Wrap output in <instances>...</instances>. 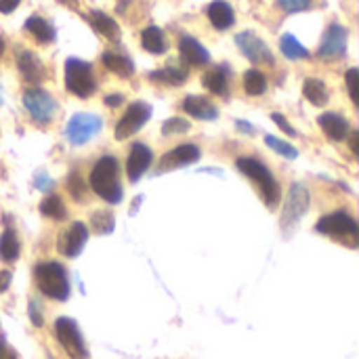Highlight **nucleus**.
Segmentation results:
<instances>
[{"mask_svg": "<svg viewBox=\"0 0 359 359\" xmlns=\"http://www.w3.org/2000/svg\"><path fill=\"white\" fill-rule=\"evenodd\" d=\"M90 189L107 204H118L122 200L120 187V164L114 156H103L90 170Z\"/></svg>", "mask_w": 359, "mask_h": 359, "instance_id": "nucleus-1", "label": "nucleus"}, {"mask_svg": "<svg viewBox=\"0 0 359 359\" xmlns=\"http://www.w3.org/2000/svg\"><path fill=\"white\" fill-rule=\"evenodd\" d=\"M191 128V122L183 120V118H170L164 122L162 126V135L170 137V135H181V133H187Z\"/></svg>", "mask_w": 359, "mask_h": 359, "instance_id": "nucleus-34", "label": "nucleus"}, {"mask_svg": "<svg viewBox=\"0 0 359 359\" xmlns=\"http://www.w3.org/2000/svg\"><path fill=\"white\" fill-rule=\"evenodd\" d=\"M40 212L48 219H55V221H61L65 219L67 210L63 206V200L59 196H46L42 202H40Z\"/></svg>", "mask_w": 359, "mask_h": 359, "instance_id": "nucleus-31", "label": "nucleus"}, {"mask_svg": "<svg viewBox=\"0 0 359 359\" xmlns=\"http://www.w3.org/2000/svg\"><path fill=\"white\" fill-rule=\"evenodd\" d=\"M303 95L307 101H311L313 105H324L328 101V88L322 80L318 78H307L303 84Z\"/></svg>", "mask_w": 359, "mask_h": 359, "instance_id": "nucleus-27", "label": "nucleus"}, {"mask_svg": "<svg viewBox=\"0 0 359 359\" xmlns=\"http://www.w3.org/2000/svg\"><path fill=\"white\" fill-rule=\"evenodd\" d=\"M208 19L210 23L217 27V29H229L233 23H236V15H233V8L229 2L225 0H215L208 4Z\"/></svg>", "mask_w": 359, "mask_h": 359, "instance_id": "nucleus-19", "label": "nucleus"}, {"mask_svg": "<svg viewBox=\"0 0 359 359\" xmlns=\"http://www.w3.org/2000/svg\"><path fill=\"white\" fill-rule=\"evenodd\" d=\"M21 0H0V13H13Z\"/></svg>", "mask_w": 359, "mask_h": 359, "instance_id": "nucleus-41", "label": "nucleus"}, {"mask_svg": "<svg viewBox=\"0 0 359 359\" xmlns=\"http://www.w3.org/2000/svg\"><path fill=\"white\" fill-rule=\"evenodd\" d=\"M280 50L284 53V57H288L292 61H299V59H307L309 57V50L292 34H284L280 38Z\"/></svg>", "mask_w": 359, "mask_h": 359, "instance_id": "nucleus-29", "label": "nucleus"}, {"mask_svg": "<svg viewBox=\"0 0 359 359\" xmlns=\"http://www.w3.org/2000/svg\"><path fill=\"white\" fill-rule=\"evenodd\" d=\"M151 116V107L143 101H137L133 105H128V109L124 111V116L120 118L118 126H116V139L124 141L130 135H135L137 130H141L145 126V122Z\"/></svg>", "mask_w": 359, "mask_h": 359, "instance_id": "nucleus-10", "label": "nucleus"}, {"mask_svg": "<svg viewBox=\"0 0 359 359\" xmlns=\"http://www.w3.org/2000/svg\"><path fill=\"white\" fill-rule=\"evenodd\" d=\"M236 126H238V130H240V133H246V135H252V133H255V128H252L246 120H238V124H236Z\"/></svg>", "mask_w": 359, "mask_h": 359, "instance_id": "nucleus-44", "label": "nucleus"}, {"mask_svg": "<svg viewBox=\"0 0 359 359\" xmlns=\"http://www.w3.org/2000/svg\"><path fill=\"white\" fill-rule=\"evenodd\" d=\"M36 185H38V187H40L42 191H48V189L53 187V181H50V179H48V177L44 175V172H40V175L36 177Z\"/></svg>", "mask_w": 359, "mask_h": 359, "instance_id": "nucleus-40", "label": "nucleus"}, {"mask_svg": "<svg viewBox=\"0 0 359 359\" xmlns=\"http://www.w3.org/2000/svg\"><path fill=\"white\" fill-rule=\"evenodd\" d=\"M17 65H19V72H21L23 80L29 82V84H38L46 76L42 61L32 50H19L17 53Z\"/></svg>", "mask_w": 359, "mask_h": 359, "instance_id": "nucleus-16", "label": "nucleus"}, {"mask_svg": "<svg viewBox=\"0 0 359 359\" xmlns=\"http://www.w3.org/2000/svg\"><path fill=\"white\" fill-rule=\"evenodd\" d=\"M122 103H124V97L122 95H107L105 97V105H109V107H118Z\"/></svg>", "mask_w": 359, "mask_h": 359, "instance_id": "nucleus-43", "label": "nucleus"}, {"mask_svg": "<svg viewBox=\"0 0 359 359\" xmlns=\"http://www.w3.org/2000/svg\"><path fill=\"white\" fill-rule=\"evenodd\" d=\"M318 231L324 236H330L337 242H343L351 248H355L359 244L358 221L353 217H349L347 212H332L328 217H322L318 223Z\"/></svg>", "mask_w": 359, "mask_h": 359, "instance_id": "nucleus-4", "label": "nucleus"}, {"mask_svg": "<svg viewBox=\"0 0 359 359\" xmlns=\"http://www.w3.org/2000/svg\"><path fill=\"white\" fill-rule=\"evenodd\" d=\"M141 42H143V48L149 50V53H154V55H162V53H166V48H168L166 36H164V32H162L158 25L145 27L143 34H141Z\"/></svg>", "mask_w": 359, "mask_h": 359, "instance_id": "nucleus-25", "label": "nucleus"}, {"mask_svg": "<svg viewBox=\"0 0 359 359\" xmlns=\"http://www.w3.org/2000/svg\"><path fill=\"white\" fill-rule=\"evenodd\" d=\"M101 128H103V120L97 114H76V116L69 118L65 135H67L69 143L84 145L88 139L99 135Z\"/></svg>", "mask_w": 359, "mask_h": 359, "instance_id": "nucleus-9", "label": "nucleus"}, {"mask_svg": "<svg viewBox=\"0 0 359 359\" xmlns=\"http://www.w3.org/2000/svg\"><path fill=\"white\" fill-rule=\"evenodd\" d=\"M11 286V271H0V294L6 292Z\"/></svg>", "mask_w": 359, "mask_h": 359, "instance_id": "nucleus-42", "label": "nucleus"}, {"mask_svg": "<svg viewBox=\"0 0 359 359\" xmlns=\"http://www.w3.org/2000/svg\"><path fill=\"white\" fill-rule=\"evenodd\" d=\"M65 88L80 97L86 99L95 93V76H93V65L82 61V59H74L69 57L65 61Z\"/></svg>", "mask_w": 359, "mask_h": 359, "instance_id": "nucleus-5", "label": "nucleus"}, {"mask_svg": "<svg viewBox=\"0 0 359 359\" xmlns=\"http://www.w3.org/2000/svg\"><path fill=\"white\" fill-rule=\"evenodd\" d=\"M309 189L303 185V183H294L290 187V194H288V200H286V206H284V212H282V229L284 233L290 231V227H294L303 215L309 210Z\"/></svg>", "mask_w": 359, "mask_h": 359, "instance_id": "nucleus-7", "label": "nucleus"}, {"mask_svg": "<svg viewBox=\"0 0 359 359\" xmlns=\"http://www.w3.org/2000/svg\"><path fill=\"white\" fill-rule=\"evenodd\" d=\"M271 120H273V122H276V124H278V126L288 135V137H294V135H297V130L288 124V120H286L282 114H273V116H271Z\"/></svg>", "mask_w": 359, "mask_h": 359, "instance_id": "nucleus-38", "label": "nucleus"}, {"mask_svg": "<svg viewBox=\"0 0 359 359\" xmlns=\"http://www.w3.org/2000/svg\"><path fill=\"white\" fill-rule=\"evenodd\" d=\"M23 105L27 109V114L38 122V124H48L57 111V103L55 99L42 90V88H27L23 93Z\"/></svg>", "mask_w": 359, "mask_h": 359, "instance_id": "nucleus-8", "label": "nucleus"}, {"mask_svg": "<svg viewBox=\"0 0 359 359\" xmlns=\"http://www.w3.org/2000/svg\"><path fill=\"white\" fill-rule=\"evenodd\" d=\"M90 229L99 236L111 233L114 231V215L107 210H97L90 217Z\"/></svg>", "mask_w": 359, "mask_h": 359, "instance_id": "nucleus-32", "label": "nucleus"}, {"mask_svg": "<svg viewBox=\"0 0 359 359\" xmlns=\"http://www.w3.org/2000/svg\"><path fill=\"white\" fill-rule=\"evenodd\" d=\"M244 90L250 97L265 95V90H267V78H265V74L259 72V69H248L244 74Z\"/></svg>", "mask_w": 359, "mask_h": 359, "instance_id": "nucleus-30", "label": "nucleus"}, {"mask_svg": "<svg viewBox=\"0 0 359 359\" xmlns=\"http://www.w3.org/2000/svg\"><path fill=\"white\" fill-rule=\"evenodd\" d=\"M347 27H343V25H339V23H332L328 29H326V34H324V40H322V44H320V57L322 59H339V57H343L345 55V50H347Z\"/></svg>", "mask_w": 359, "mask_h": 359, "instance_id": "nucleus-11", "label": "nucleus"}, {"mask_svg": "<svg viewBox=\"0 0 359 359\" xmlns=\"http://www.w3.org/2000/svg\"><path fill=\"white\" fill-rule=\"evenodd\" d=\"M55 337L65 349L69 359H88V351L84 339L78 330V324L72 318H59L55 322Z\"/></svg>", "mask_w": 359, "mask_h": 359, "instance_id": "nucleus-6", "label": "nucleus"}, {"mask_svg": "<svg viewBox=\"0 0 359 359\" xmlns=\"http://www.w3.org/2000/svg\"><path fill=\"white\" fill-rule=\"evenodd\" d=\"M25 29H27L40 44H48V42L55 40V27L50 25V21H46V19H42V17H38V15H34V17H29V19L25 21Z\"/></svg>", "mask_w": 359, "mask_h": 359, "instance_id": "nucleus-24", "label": "nucleus"}, {"mask_svg": "<svg viewBox=\"0 0 359 359\" xmlns=\"http://www.w3.org/2000/svg\"><path fill=\"white\" fill-rule=\"evenodd\" d=\"M101 61H103V65H105L109 72H114V74H118V76H124V78H130L133 72H135L133 61H130L126 55H120V53L105 50V53L101 55Z\"/></svg>", "mask_w": 359, "mask_h": 359, "instance_id": "nucleus-23", "label": "nucleus"}, {"mask_svg": "<svg viewBox=\"0 0 359 359\" xmlns=\"http://www.w3.org/2000/svg\"><path fill=\"white\" fill-rule=\"evenodd\" d=\"M88 21H90V25H93L101 36H105L107 40H111V42H118V40H120V25H118L109 15L101 13V11H90Z\"/></svg>", "mask_w": 359, "mask_h": 359, "instance_id": "nucleus-21", "label": "nucleus"}, {"mask_svg": "<svg viewBox=\"0 0 359 359\" xmlns=\"http://www.w3.org/2000/svg\"><path fill=\"white\" fill-rule=\"evenodd\" d=\"M236 42L240 46V50L252 61V63H267L271 65L273 63V55L269 50V46L252 32H242L236 36Z\"/></svg>", "mask_w": 359, "mask_h": 359, "instance_id": "nucleus-12", "label": "nucleus"}, {"mask_svg": "<svg viewBox=\"0 0 359 359\" xmlns=\"http://www.w3.org/2000/svg\"><path fill=\"white\" fill-rule=\"evenodd\" d=\"M347 86H349V95H351V101L358 103V88H359V69L358 67H351L347 72Z\"/></svg>", "mask_w": 359, "mask_h": 359, "instance_id": "nucleus-37", "label": "nucleus"}, {"mask_svg": "<svg viewBox=\"0 0 359 359\" xmlns=\"http://www.w3.org/2000/svg\"><path fill=\"white\" fill-rule=\"evenodd\" d=\"M2 53H4V40H2V36H0V57H2Z\"/></svg>", "mask_w": 359, "mask_h": 359, "instance_id": "nucleus-47", "label": "nucleus"}, {"mask_svg": "<svg viewBox=\"0 0 359 359\" xmlns=\"http://www.w3.org/2000/svg\"><path fill=\"white\" fill-rule=\"evenodd\" d=\"M34 278L44 297L55 299V301H65L69 297V282H67V273H65L63 265H59L55 261L40 263L34 269Z\"/></svg>", "mask_w": 359, "mask_h": 359, "instance_id": "nucleus-3", "label": "nucleus"}, {"mask_svg": "<svg viewBox=\"0 0 359 359\" xmlns=\"http://www.w3.org/2000/svg\"><path fill=\"white\" fill-rule=\"evenodd\" d=\"M236 166H238V170L242 175H246L248 179L255 181V185L261 189V196H263V200H265V204L269 208L278 206V202H280V183L276 181V177L271 175V170L263 162H259L255 158H240L236 162Z\"/></svg>", "mask_w": 359, "mask_h": 359, "instance_id": "nucleus-2", "label": "nucleus"}, {"mask_svg": "<svg viewBox=\"0 0 359 359\" xmlns=\"http://www.w3.org/2000/svg\"><path fill=\"white\" fill-rule=\"evenodd\" d=\"M179 53H181V57H183L189 65H196V67L206 65V63L210 61V53H208L196 38H191V36H183V38L179 40Z\"/></svg>", "mask_w": 359, "mask_h": 359, "instance_id": "nucleus-17", "label": "nucleus"}, {"mask_svg": "<svg viewBox=\"0 0 359 359\" xmlns=\"http://www.w3.org/2000/svg\"><path fill=\"white\" fill-rule=\"evenodd\" d=\"M265 143L273 149V151H278L280 156H284V158H297L299 156V151H297V147H292L290 143H286V141H282V139H278V137H265Z\"/></svg>", "mask_w": 359, "mask_h": 359, "instance_id": "nucleus-33", "label": "nucleus"}, {"mask_svg": "<svg viewBox=\"0 0 359 359\" xmlns=\"http://www.w3.org/2000/svg\"><path fill=\"white\" fill-rule=\"evenodd\" d=\"M0 359H17V355H15L11 349H4V353H2V358Z\"/></svg>", "mask_w": 359, "mask_h": 359, "instance_id": "nucleus-46", "label": "nucleus"}, {"mask_svg": "<svg viewBox=\"0 0 359 359\" xmlns=\"http://www.w3.org/2000/svg\"><path fill=\"white\" fill-rule=\"evenodd\" d=\"M29 318H32V324H34V326H38V328L44 324L42 311L38 309V303H36V301H29Z\"/></svg>", "mask_w": 359, "mask_h": 359, "instance_id": "nucleus-39", "label": "nucleus"}, {"mask_svg": "<svg viewBox=\"0 0 359 359\" xmlns=\"http://www.w3.org/2000/svg\"><path fill=\"white\" fill-rule=\"evenodd\" d=\"M86 240H88V229H86V225L80 223V221H76V223L69 225V229L61 236V240H59V250H61L65 257L74 259V257H78V255L82 252Z\"/></svg>", "mask_w": 359, "mask_h": 359, "instance_id": "nucleus-15", "label": "nucleus"}, {"mask_svg": "<svg viewBox=\"0 0 359 359\" xmlns=\"http://www.w3.org/2000/svg\"><path fill=\"white\" fill-rule=\"evenodd\" d=\"M151 160H154L151 149H149L147 145H143V143H135L133 149H130V154H128V160H126V175H128V181L137 183V181L145 175V170L149 168Z\"/></svg>", "mask_w": 359, "mask_h": 359, "instance_id": "nucleus-14", "label": "nucleus"}, {"mask_svg": "<svg viewBox=\"0 0 359 359\" xmlns=\"http://www.w3.org/2000/svg\"><path fill=\"white\" fill-rule=\"evenodd\" d=\"M4 349H6V347H4V341L0 339V358H2V353H4Z\"/></svg>", "mask_w": 359, "mask_h": 359, "instance_id": "nucleus-48", "label": "nucleus"}, {"mask_svg": "<svg viewBox=\"0 0 359 359\" xmlns=\"http://www.w3.org/2000/svg\"><path fill=\"white\" fill-rule=\"evenodd\" d=\"M358 139H359V133H353L351 135V151L358 156Z\"/></svg>", "mask_w": 359, "mask_h": 359, "instance_id": "nucleus-45", "label": "nucleus"}, {"mask_svg": "<svg viewBox=\"0 0 359 359\" xmlns=\"http://www.w3.org/2000/svg\"><path fill=\"white\" fill-rule=\"evenodd\" d=\"M313 0H278L280 8L286 11V13H301V11H307L311 6Z\"/></svg>", "mask_w": 359, "mask_h": 359, "instance_id": "nucleus-36", "label": "nucleus"}, {"mask_svg": "<svg viewBox=\"0 0 359 359\" xmlns=\"http://www.w3.org/2000/svg\"><path fill=\"white\" fill-rule=\"evenodd\" d=\"M149 78L154 82H160V84H168V86H179L187 80V72L183 67H164V69H158V72H151Z\"/></svg>", "mask_w": 359, "mask_h": 359, "instance_id": "nucleus-28", "label": "nucleus"}, {"mask_svg": "<svg viewBox=\"0 0 359 359\" xmlns=\"http://www.w3.org/2000/svg\"><path fill=\"white\" fill-rule=\"evenodd\" d=\"M183 109L198 120H217L219 118V109L215 107L212 101H208L206 97L200 95H191L183 101Z\"/></svg>", "mask_w": 359, "mask_h": 359, "instance_id": "nucleus-18", "label": "nucleus"}, {"mask_svg": "<svg viewBox=\"0 0 359 359\" xmlns=\"http://www.w3.org/2000/svg\"><path fill=\"white\" fill-rule=\"evenodd\" d=\"M19 252H21V246H19V240L15 236L13 229H4V233L0 236V259L6 261V263H13L19 259Z\"/></svg>", "mask_w": 359, "mask_h": 359, "instance_id": "nucleus-26", "label": "nucleus"}, {"mask_svg": "<svg viewBox=\"0 0 359 359\" xmlns=\"http://www.w3.org/2000/svg\"><path fill=\"white\" fill-rule=\"evenodd\" d=\"M320 126H322V130L332 141H343L349 135V122L343 116H339V114H324V116H320Z\"/></svg>", "mask_w": 359, "mask_h": 359, "instance_id": "nucleus-20", "label": "nucleus"}, {"mask_svg": "<svg viewBox=\"0 0 359 359\" xmlns=\"http://www.w3.org/2000/svg\"><path fill=\"white\" fill-rule=\"evenodd\" d=\"M202 84H204L210 93L225 97V95H227V90H229V72H227V67H225V65L212 67L210 72H206V74H204Z\"/></svg>", "mask_w": 359, "mask_h": 359, "instance_id": "nucleus-22", "label": "nucleus"}, {"mask_svg": "<svg viewBox=\"0 0 359 359\" xmlns=\"http://www.w3.org/2000/svg\"><path fill=\"white\" fill-rule=\"evenodd\" d=\"M198 160H200V149L196 145H189V143L179 145V147H175L162 156V160L158 164V172H166V170H172L179 166H187V164H194Z\"/></svg>", "mask_w": 359, "mask_h": 359, "instance_id": "nucleus-13", "label": "nucleus"}, {"mask_svg": "<svg viewBox=\"0 0 359 359\" xmlns=\"http://www.w3.org/2000/svg\"><path fill=\"white\" fill-rule=\"evenodd\" d=\"M67 189H69V194H72L76 200H80V202L86 198V191H88L86 185L82 183V179H80L78 172H72V175H69V179H67Z\"/></svg>", "mask_w": 359, "mask_h": 359, "instance_id": "nucleus-35", "label": "nucleus"}]
</instances>
